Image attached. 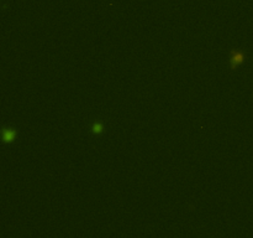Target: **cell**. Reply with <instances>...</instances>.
<instances>
[{"label":"cell","mask_w":253,"mask_h":238,"mask_svg":"<svg viewBox=\"0 0 253 238\" xmlns=\"http://www.w3.org/2000/svg\"><path fill=\"white\" fill-rule=\"evenodd\" d=\"M243 61H245V55L242 52H240V51H233L231 57H230V66H231L232 69H235L240 65H242Z\"/></svg>","instance_id":"6da1fadb"},{"label":"cell","mask_w":253,"mask_h":238,"mask_svg":"<svg viewBox=\"0 0 253 238\" xmlns=\"http://www.w3.org/2000/svg\"><path fill=\"white\" fill-rule=\"evenodd\" d=\"M15 136H16V132L15 130H12V129H6V130H4V133H2V139H4V141H12L14 139H15Z\"/></svg>","instance_id":"7a4b0ae2"},{"label":"cell","mask_w":253,"mask_h":238,"mask_svg":"<svg viewBox=\"0 0 253 238\" xmlns=\"http://www.w3.org/2000/svg\"><path fill=\"white\" fill-rule=\"evenodd\" d=\"M103 129H104V128H103V125H101L100 123H95L94 127H93V132H94V133H101Z\"/></svg>","instance_id":"3957f363"}]
</instances>
